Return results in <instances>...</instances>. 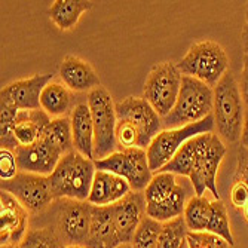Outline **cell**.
<instances>
[{
	"label": "cell",
	"instance_id": "60d3db41",
	"mask_svg": "<svg viewBox=\"0 0 248 248\" xmlns=\"http://www.w3.org/2000/svg\"><path fill=\"white\" fill-rule=\"evenodd\" d=\"M61 248H85L82 245H62Z\"/></svg>",
	"mask_w": 248,
	"mask_h": 248
},
{
	"label": "cell",
	"instance_id": "ab89813d",
	"mask_svg": "<svg viewBox=\"0 0 248 248\" xmlns=\"http://www.w3.org/2000/svg\"><path fill=\"white\" fill-rule=\"evenodd\" d=\"M241 213H242V216H244V218L247 220V223H248V202L244 205V208L241 210Z\"/></svg>",
	"mask_w": 248,
	"mask_h": 248
},
{
	"label": "cell",
	"instance_id": "8d00e7d4",
	"mask_svg": "<svg viewBox=\"0 0 248 248\" xmlns=\"http://www.w3.org/2000/svg\"><path fill=\"white\" fill-rule=\"evenodd\" d=\"M239 91H241L244 106L245 108H248V57L247 55H244L242 72H241V79H239Z\"/></svg>",
	"mask_w": 248,
	"mask_h": 248
},
{
	"label": "cell",
	"instance_id": "9a60e30c",
	"mask_svg": "<svg viewBox=\"0 0 248 248\" xmlns=\"http://www.w3.org/2000/svg\"><path fill=\"white\" fill-rule=\"evenodd\" d=\"M52 75H34L27 79L15 80L0 93V101L9 103L16 107L19 111L22 110H40V95L43 88L49 82H52Z\"/></svg>",
	"mask_w": 248,
	"mask_h": 248
},
{
	"label": "cell",
	"instance_id": "1f68e13d",
	"mask_svg": "<svg viewBox=\"0 0 248 248\" xmlns=\"http://www.w3.org/2000/svg\"><path fill=\"white\" fill-rule=\"evenodd\" d=\"M62 244L52 228L30 229L18 248H61Z\"/></svg>",
	"mask_w": 248,
	"mask_h": 248
},
{
	"label": "cell",
	"instance_id": "d6a6232c",
	"mask_svg": "<svg viewBox=\"0 0 248 248\" xmlns=\"http://www.w3.org/2000/svg\"><path fill=\"white\" fill-rule=\"evenodd\" d=\"M186 242L189 248H231L223 238L210 232H189Z\"/></svg>",
	"mask_w": 248,
	"mask_h": 248
},
{
	"label": "cell",
	"instance_id": "ba28073f",
	"mask_svg": "<svg viewBox=\"0 0 248 248\" xmlns=\"http://www.w3.org/2000/svg\"><path fill=\"white\" fill-rule=\"evenodd\" d=\"M210 132H216L213 115H210L204 121L195 122L187 126L174 128V129H162L153 139V141L150 143V146L146 150L149 167H150L152 172H155V174L159 172L172 159L175 153L180 150V147H182L186 141L198 137V135L210 134Z\"/></svg>",
	"mask_w": 248,
	"mask_h": 248
},
{
	"label": "cell",
	"instance_id": "4fadbf2b",
	"mask_svg": "<svg viewBox=\"0 0 248 248\" xmlns=\"http://www.w3.org/2000/svg\"><path fill=\"white\" fill-rule=\"evenodd\" d=\"M29 211L5 190H0V244L19 247L29 232Z\"/></svg>",
	"mask_w": 248,
	"mask_h": 248
},
{
	"label": "cell",
	"instance_id": "7402d4cb",
	"mask_svg": "<svg viewBox=\"0 0 248 248\" xmlns=\"http://www.w3.org/2000/svg\"><path fill=\"white\" fill-rule=\"evenodd\" d=\"M75 93H72L62 82H49L43 88L40 95V108L51 119L69 118L78 104H75Z\"/></svg>",
	"mask_w": 248,
	"mask_h": 248
},
{
	"label": "cell",
	"instance_id": "5b68a950",
	"mask_svg": "<svg viewBox=\"0 0 248 248\" xmlns=\"http://www.w3.org/2000/svg\"><path fill=\"white\" fill-rule=\"evenodd\" d=\"M177 67L183 76L198 79L214 89L229 72V58L217 42L202 40L192 45Z\"/></svg>",
	"mask_w": 248,
	"mask_h": 248
},
{
	"label": "cell",
	"instance_id": "f35d334b",
	"mask_svg": "<svg viewBox=\"0 0 248 248\" xmlns=\"http://www.w3.org/2000/svg\"><path fill=\"white\" fill-rule=\"evenodd\" d=\"M241 40H242V48H244V52H245V55L248 57V24H245V27L242 29Z\"/></svg>",
	"mask_w": 248,
	"mask_h": 248
},
{
	"label": "cell",
	"instance_id": "d590c367",
	"mask_svg": "<svg viewBox=\"0 0 248 248\" xmlns=\"http://www.w3.org/2000/svg\"><path fill=\"white\" fill-rule=\"evenodd\" d=\"M235 180L244 182L248 186V149L242 147L238 152V162H236V172Z\"/></svg>",
	"mask_w": 248,
	"mask_h": 248
},
{
	"label": "cell",
	"instance_id": "836d02e7",
	"mask_svg": "<svg viewBox=\"0 0 248 248\" xmlns=\"http://www.w3.org/2000/svg\"><path fill=\"white\" fill-rule=\"evenodd\" d=\"M19 172L16 156L14 150L0 149V180L6 182L12 180Z\"/></svg>",
	"mask_w": 248,
	"mask_h": 248
},
{
	"label": "cell",
	"instance_id": "44dd1931",
	"mask_svg": "<svg viewBox=\"0 0 248 248\" xmlns=\"http://www.w3.org/2000/svg\"><path fill=\"white\" fill-rule=\"evenodd\" d=\"M190 190H193V187L189 182V178L182 183H177V187L168 198H165L161 202H156V204H149L146 208V214L159 223H167L174 218L183 217L186 204L189 201L187 195Z\"/></svg>",
	"mask_w": 248,
	"mask_h": 248
},
{
	"label": "cell",
	"instance_id": "2e32d148",
	"mask_svg": "<svg viewBox=\"0 0 248 248\" xmlns=\"http://www.w3.org/2000/svg\"><path fill=\"white\" fill-rule=\"evenodd\" d=\"M113 218L116 223L118 232L122 238L124 244H131L132 236L140 226L143 218L147 216L146 208L147 202L144 192H131L124 199H121L116 204L110 205Z\"/></svg>",
	"mask_w": 248,
	"mask_h": 248
},
{
	"label": "cell",
	"instance_id": "8fae6325",
	"mask_svg": "<svg viewBox=\"0 0 248 248\" xmlns=\"http://www.w3.org/2000/svg\"><path fill=\"white\" fill-rule=\"evenodd\" d=\"M93 205L88 201L60 199L55 214V228L62 245H86L91 228Z\"/></svg>",
	"mask_w": 248,
	"mask_h": 248
},
{
	"label": "cell",
	"instance_id": "74e56055",
	"mask_svg": "<svg viewBox=\"0 0 248 248\" xmlns=\"http://www.w3.org/2000/svg\"><path fill=\"white\" fill-rule=\"evenodd\" d=\"M241 144L242 147L248 149V108H245L244 125H242V132H241Z\"/></svg>",
	"mask_w": 248,
	"mask_h": 248
},
{
	"label": "cell",
	"instance_id": "484cf974",
	"mask_svg": "<svg viewBox=\"0 0 248 248\" xmlns=\"http://www.w3.org/2000/svg\"><path fill=\"white\" fill-rule=\"evenodd\" d=\"M42 139L60 150L62 155L75 150L73 135H72V122L70 118H57L49 122L45 129Z\"/></svg>",
	"mask_w": 248,
	"mask_h": 248
},
{
	"label": "cell",
	"instance_id": "7a4b0ae2",
	"mask_svg": "<svg viewBox=\"0 0 248 248\" xmlns=\"http://www.w3.org/2000/svg\"><path fill=\"white\" fill-rule=\"evenodd\" d=\"M95 172L97 168L93 159H88L76 150L65 153L48 177L54 199L88 201Z\"/></svg>",
	"mask_w": 248,
	"mask_h": 248
},
{
	"label": "cell",
	"instance_id": "d4e9b609",
	"mask_svg": "<svg viewBox=\"0 0 248 248\" xmlns=\"http://www.w3.org/2000/svg\"><path fill=\"white\" fill-rule=\"evenodd\" d=\"M211 214V201L204 196H196L193 195L189 198L183 218L186 221V226L189 232H205L207 224Z\"/></svg>",
	"mask_w": 248,
	"mask_h": 248
},
{
	"label": "cell",
	"instance_id": "ac0fdd59",
	"mask_svg": "<svg viewBox=\"0 0 248 248\" xmlns=\"http://www.w3.org/2000/svg\"><path fill=\"white\" fill-rule=\"evenodd\" d=\"M122 244L111 207L93 205L91 228L85 248H118Z\"/></svg>",
	"mask_w": 248,
	"mask_h": 248
},
{
	"label": "cell",
	"instance_id": "6da1fadb",
	"mask_svg": "<svg viewBox=\"0 0 248 248\" xmlns=\"http://www.w3.org/2000/svg\"><path fill=\"white\" fill-rule=\"evenodd\" d=\"M116 144L118 150L144 149L159 134L162 118L143 97H126L116 103Z\"/></svg>",
	"mask_w": 248,
	"mask_h": 248
},
{
	"label": "cell",
	"instance_id": "7bdbcfd3",
	"mask_svg": "<svg viewBox=\"0 0 248 248\" xmlns=\"http://www.w3.org/2000/svg\"><path fill=\"white\" fill-rule=\"evenodd\" d=\"M245 19H247V24H248V2L245 5Z\"/></svg>",
	"mask_w": 248,
	"mask_h": 248
},
{
	"label": "cell",
	"instance_id": "83f0119b",
	"mask_svg": "<svg viewBox=\"0 0 248 248\" xmlns=\"http://www.w3.org/2000/svg\"><path fill=\"white\" fill-rule=\"evenodd\" d=\"M205 232H210V233H214V235L223 238L231 247L235 245V239H233V235L231 231V221H229L228 210L221 199L211 201V214H210V220H208Z\"/></svg>",
	"mask_w": 248,
	"mask_h": 248
},
{
	"label": "cell",
	"instance_id": "4316f807",
	"mask_svg": "<svg viewBox=\"0 0 248 248\" xmlns=\"http://www.w3.org/2000/svg\"><path fill=\"white\" fill-rule=\"evenodd\" d=\"M198 146H199V135L195 139H190L189 141H186L182 147H180V150L175 153V156L159 172H172L175 175L189 178Z\"/></svg>",
	"mask_w": 248,
	"mask_h": 248
},
{
	"label": "cell",
	"instance_id": "7c38bea8",
	"mask_svg": "<svg viewBox=\"0 0 248 248\" xmlns=\"http://www.w3.org/2000/svg\"><path fill=\"white\" fill-rule=\"evenodd\" d=\"M0 190L9 192L30 214L43 213L55 201L46 175L19 171L12 180L0 183Z\"/></svg>",
	"mask_w": 248,
	"mask_h": 248
},
{
	"label": "cell",
	"instance_id": "cb8c5ba5",
	"mask_svg": "<svg viewBox=\"0 0 248 248\" xmlns=\"http://www.w3.org/2000/svg\"><path fill=\"white\" fill-rule=\"evenodd\" d=\"M93 8L88 0H55L49 8V18L61 30L67 31L76 27L80 16Z\"/></svg>",
	"mask_w": 248,
	"mask_h": 248
},
{
	"label": "cell",
	"instance_id": "5bb4252c",
	"mask_svg": "<svg viewBox=\"0 0 248 248\" xmlns=\"http://www.w3.org/2000/svg\"><path fill=\"white\" fill-rule=\"evenodd\" d=\"M15 156L21 172L49 177L64 155L48 141L40 139L30 146H18Z\"/></svg>",
	"mask_w": 248,
	"mask_h": 248
},
{
	"label": "cell",
	"instance_id": "52a82bcc",
	"mask_svg": "<svg viewBox=\"0 0 248 248\" xmlns=\"http://www.w3.org/2000/svg\"><path fill=\"white\" fill-rule=\"evenodd\" d=\"M86 104L91 110L94 125V161L104 159L118 149L116 104L104 86H100L89 93Z\"/></svg>",
	"mask_w": 248,
	"mask_h": 248
},
{
	"label": "cell",
	"instance_id": "d6986e66",
	"mask_svg": "<svg viewBox=\"0 0 248 248\" xmlns=\"http://www.w3.org/2000/svg\"><path fill=\"white\" fill-rule=\"evenodd\" d=\"M131 192L132 189L125 178L108 171L97 170L88 202L97 207H108L124 199Z\"/></svg>",
	"mask_w": 248,
	"mask_h": 248
},
{
	"label": "cell",
	"instance_id": "f1b7e54d",
	"mask_svg": "<svg viewBox=\"0 0 248 248\" xmlns=\"http://www.w3.org/2000/svg\"><path fill=\"white\" fill-rule=\"evenodd\" d=\"M177 187V175L172 172H156L149 186L144 190L146 202L149 204H156V202H161L165 198H168L174 189Z\"/></svg>",
	"mask_w": 248,
	"mask_h": 248
},
{
	"label": "cell",
	"instance_id": "e575fe53",
	"mask_svg": "<svg viewBox=\"0 0 248 248\" xmlns=\"http://www.w3.org/2000/svg\"><path fill=\"white\" fill-rule=\"evenodd\" d=\"M231 202L238 210H242L244 205L248 202V186L244 182L235 180L232 190H231Z\"/></svg>",
	"mask_w": 248,
	"mask_h": 248
},
{
	"label": "cell",
	"instance_id": "4dcf8cb0",
	"mask_svg": "<svg viewBox=\"0 0 248 248\" xmlns=\"http://www.w3.org/2000/svg\"><path fill=\"white\" fill-rule=\"evenodd\" d=\"M162 229V223L146 216L135 231L131 245L134 248H157V238Z\"/></svg>",
	"mask_w": 248,
	"mask_h": 248
},
{
	"label": "cell",
	"instance_id": "f6af8a7d",
	"mask_svg": "<svg viewBox=\"0 0 248 248\" xmlns=\"http://www.w3.org/2000/svg\"><path fill=\"white\" fill-rule=\"evenodd\" d=\"M182 248H189V247H187V242H185V244L182 245Z\"/></svg>",
	"mask_w": 248,
	"mask_h": 248
},
{
	"label": "cell",
	"instance_id": "603a6c76",
	"mask_svg": "<svg viewBox=\"0 0 248 248\" xmlns=\"http://www.w3.org/2000/svg\"><path fill=\"white\" fill-rule=\"evenodd\" d=\"M52 119L40 110H22L18 113L12 132L19 146H30L42 139Z\"/></svg>",
	"mask_w": 248,
	"mask_h": 248
},
{
	"label": "cell",
	"instance_id": "b9f144b4",
	"mask_svg": "<svg viewBox=\"0 0 248 248\" xmlns=\"http://www.w3.org/2000/svg\"><path fill=\"white\" fill-rule=\"evenodd\" d=\"M118 248H134L131 244H122V245H119Z\"/></svg>",
	"mask_w": 248,
	"mask_h": 248
},
{
	"label": "cell",
	"instance_id": "277c9868",
	"mask_svg": "<svg viewBox=\"0 0 248 248\" xmlns=\"http://www.w3.org/2000/svg\"><path fill=\"white\" fill-rule=\"evenodd\" d=\"M214 89L198 79L183 76L175 106L162 118L164 129H174L204 121L213 115Z\"/></svg>",
	"mask_w": 248,
	"mask_h": 248
},
{
	"label": "cell",
	"instance_id": "9c48e42d",
	"mask_svg": "<svg viewBox=\"0 0 248 248\" xmlns=\"http://www.w3.org/2000/svg\"><path fill=\"white\" fill-rule=\"evenodd\" d=\"M182 80L183 75L180 73L177 64L171 61L156 64L150 70L144 82L143 98L161 118H165L175 106L180 88H182Z\"/></svg>",
	"mask_w": 248,
	"mask_h": 248
},
{
	"label": "cell",
	"instance_id": "f546056e",
	"mask_svg": "<svg viewBox=\"0 0 248 248\" xmlns=\"http://www.w3.org/2000/svg\"><path fill=\"white\" fill-rule=\"evenodd\" d=\"M189 229L183 217L162 223V229L157 238V248H182L186 242Z\"/></svg>",
	"mask_w": 248,
	"mask_h": 248
},
{
	"label": "cell",
	"instance_id": "30bf717a",
	"mask_svg": "<svg viewBox=\"0 0 248 248\" xmlns=\"http://www.w3.org/2000/svg\"><path fill=\"white\" fill-rule=\"evenodd\" d=\"M94 162L97 170L108 171L125 178L134 192H144L153 177L144 149L116 150L104 159Z\"/></svg>",
	"mask_w": 248,
	"mask_h": 248
},
{
	"label": "cell",
	"instance_id": "ee69618b",
	"mask_svg": "<svg viewBox=\"0 0 248 248\" xmlns=\"http://www.w3.org/2000/svg\"><path fill=\"white\" fill-rule=\"evenodd\" d=\"M2 248H18V247H12V245H6V247H2Z\"/></svg>",
	"mask_w": 248,
	"mask_h": 248
},
{
	"label": "cell",
	"instance_id": "ffe728a7",
	"mask_svg": "<svg viewBox=\"0 0 248 248\" xmlns=\"http://www.w3.org/2000/svg\"><path fill=\"white\" fill-rule=\"evenodd\" d=\"M73 147L78 153L94 161V125L86 103H79L70 115Z\"/></svg>",
	"mask_w": 248,
	"mask_h": 248
},
{
	"label": "cell",
	"instance_id": "3957f363",
	"mask_svg": "<svg viewBox=\"0 0 248 248\" xmlns=\"http://www.w3.org/2000/svg\"><path fill=\"white\" fill-rule=\"evenodd\" d=\"M245 116V106L241 97L239 83L229 70L214 88L213 118L216 134L224 143L241 141Z\"/></svg>",
	"mask_w": 248,
	"mask_h": 248
},
{
	"label": "cell",
	"instance_id": "e0dca14e",
	"mask_svg": "<svg viewBox=\"0 0 248 248\" xmlns=\"http://www.w3.org/2000/svg\"><path fill=\"white\" fill-rule=\"evenodd\" d=\"M60 79L72 93H91L101 86V80L88 61L76 57H64L60 65Z\"/></svg>",
	"mask_w": 248,
	"mask_h": 248
},
{
	"label": "cell",
	"instance_id": "8992f818",
	"mask_svg": "<svg viewBox=\"0 0 248 248\" xmlns=\"http://www.w3.org/2000/svg\"><path fill=\"white\" fill-rule=\"evenodd\" d=\"M224 155L226 146L216 132L199 135V146L189 175L196 196H204L205 192H210L214 199H221L217 189V174Z\"/></svg>",
	"mask_w": 248,
	"mask_h": 248
}]
</instances>
